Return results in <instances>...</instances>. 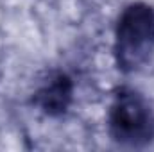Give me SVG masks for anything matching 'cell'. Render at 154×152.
<instances>
[{"label":"cell","mask_w":154,"mask_h":152,"mask_svg":"<svg viewBox=\"0 0 154 152\" xmlns=\"http://www.w3.org/2000/svg\"><path fill=\"white\" fill-rule=\"evenodd\" d=\"M154 57V7L131 2L118 14L115 27V59L122 72H136Z\"/></svg>","instance_id":"cell-1"},{"label":"cell","mask_w":154,"mask_h":152,"mask_svg":"<svg viewBox=\"0 0 154 152\" xmlns=\"http://www.w3.org/2000/svg\"><path fill=\"white\" fill-rule=\"evenodd\" d=\"M109 136L122 147H145L154 140V114L149 100L134 90H120L108 116Z\"/></svg>","instance_id":"cell-2"},{"label":"cell","mask_w":154,"mask_h":152,"mask_svg":"<svg viewBox=\"0 0 154 152\" xmlns=\"http://www.w3.org/2000/svg\"><path fill=\"white\" fill-rule=\"evenodd\" d=\"M72 95H74L72 79L65 74H57L34 95V104L48 116H59L68 109Z\"/></svg>","instance_id":"cell-3"}]
</instances>
